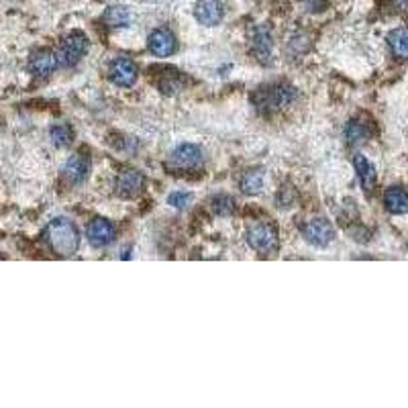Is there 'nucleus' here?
<instances>
[{"label":"nucleus","instance_id":"412c9836","mask_svg":"<svg viewBox=\"0 0 408 408\" xmlns=\"http://www.w3.org/2000/svg\"><path fill=\"white\" fill-rule=\"evenodd\" d=\"M210 208L216 216H231L235 212V199L229 194H218L210 201Z\"/></svg>","mask_w":408,"mask_h":408},{"label":"nucleus","instance_id":"0eeeda50","mask_svg":"<svg viewBox=\"0 0 408 408\" xmlns=\"http://www.w3.org/2000/svg\"><path fill=\"white\" fill-rule=\"evenodd\" d=\"M86 235H88V241H90L92 247L102 249V247H109L117 239V229L111 220L98 216V218H92L88 223Z\"/></svg>","mask_w":408,"mask_h":408},{"label":"nucleus","instance_id":"20e7f679","mask_svg":"<svg viewBox=\"0 0 408 408\" xmlns=\"http://www.w3.org/2000/svg\"><path fill=\"white\" fill-rule=\"evenodd\" d=\"M88 52V37L80 31H71L69 35L64 37L62 45H60V52H58V58H60V64L62 66H76Z\"/></svg>","mask_w":408,"mask_h":408},{"label":"nucleus","instance_id":"39448f33","mask_svg":"<svg viewBox=\"0 0 408 408\" xmlns=\"http://www.w3.org/2000/svg\"><path fill=\"white\" fill-rule=\"evenodd\" d=\"M302 235H304V239L310 245H315V247H327L335 239V229H333V225L327 218L317 216V218H310L302 227Z\"/></svg>","mask_w":408,"mask_h":408},{"label":"nucleus","instance_id":"1a4fd4ad","mask_svg":"<svg viewBox=\"0 0 408 408\" xmlns=\"http://www.w3.org/2000/svg\"><path fill=\"white\" fill-rule=\"evenodd\" d=\"M145 186V176L139 170H125L115 180V192L121 199H135Z\"/></svg>","mask_w":408,"mask_h":408},{"label":"nucleus","instance_id":"dca6fc26","mask_svg":"<svg viewBox=\"0 0 408 408\" xmlns=\"http://www.w3.org/2000/svg\"><path fill=\"white\" fill-rule=\"evenodd\" d=\"M384 206L392 214H407L408 212V192L400 186H392L384 194Z\"/></svg>","mask_w":408,"mask_h":408},{"label":"nucleus","instance_id":"4468645a","mask_svg":"<svg viewBox=\"0 0 408 408\" xmlns=\"http://www.w3.org/2000/svg\"><path fill=\"white\" fill-rule=\"evenodd\" d=\"M272 49H273V41H272V33H270V29L268 27H258V29H253V33H251V52L256 54V58L260 60V62H270V58H272Z\"/></svg>","mask_w":408,"mask_h":408},{"label":"nucleus","instance_id":"ddd939ff","mask_svg":"<svg viewBox=\"0 0 408 408\" xmlns=\"http://www.w3.org/2000/svg\"><path fill=\"white\" fill-rule=\"evenodd\" d=\"M194 19L204 27H216L223 21V4L218 0H199L194 6Z\"/></svg>","mask_w":408,"mask_h":408},{"label":"nucleus","instance_id":"b1692460","mask_svg":"<svg viewBox=\"0 0 408 408\" xmlns=\"http://www.w3.org/2000/svg\"><path fill=\"white\" fill-rule=\"evenodd\" d=\"M405 4H407V6H408V0H405Z\"/></svg>","mask_w":408,"mask_h":408},{"label":"nucleus","instance_id":"7ed1b4c3","mask_svg":"<svg viewBox=\"0 0 408 408\" xmlns=\"http://www.w3.org/2000/svg\"><path fill=\"white\" fill-rule=\"evenodd\" d=\"M247 243L262 256H272L280 249V235L272 223H256L247 231Z\"/></svg>","mask_w":408,"mask_h":408},{"label":"nucleus","instance_id":"f03ea898","mask_svg":"<svg viewBox=\"0 0 408 408\" xmlns=\"http://www.w3.org/2000/svg\"><path fill=\"white\" fill-rule=\"evenodd\" d=\"M296 96V90L286 84V82H277V84H270L266 88H260L253 94V102L256 106L264 109V111H277L288 106Z\"/></svg>","mask_w":408,"mask_h":408},{"label":"nucleus","instance_id":"9d476101","mask_svg":"<svg viewBox=\"0 0 408 408\" xmlns=\"http://www.w3.org/2000/svg\"><path fill=\"white\" fill-rule=\"evenodd\" d=\"M109 78L115 86L131 88L137 80V66L129 58H117L109 66Z\"/></svg>","mask_w":408,"mask_h":408},{"label":"nucleus","instance_id":"a211bd4d","mask_svg":"<svg viewBox=\"0 0 408 408\" xmlns=\"http://www.w3.org/2000/svg\"><path fill=\"white\" fill-rule=\"evenodd\" d=\"M239 188H241L243 194H249V196L260 194L262 188H264V172L262 170H247L239 180Z\"/></svg>","mask_w":408,"mask_h":408},{"label":"nucleus","instance_id":"4be33fe9","mask_svg":"<svg viewBox=\"0 0 408 408\" xmlns=\"http://www.w3.org/2000/svg\"><path fill=\"white\" fill-rule=\"evenodd\" d=\"M49 137H52V143L56 147H68L73 139V131L69 125H64V123H58L49 129Z\"/></svg>","mask_w":408,"mask_h":408},{"label":"nucleus","instance_id":"2eb2a0df","mask_svg":"<svg viewBox=\"0 0 408 408\" xmlns=\"http://www.w3.org/2000/svg\"><path fill=\"white\" fill-rule=\"evenodd\" d=\"M353 166H355V172H357V178H359L363 190H365L367 194H372L374 188H376V182H378V174H376L374 163H372L365 155L357 153V155L353 157Z\"/></svg>","mask_w":408,"mask_h":408},{"label":"nucleus","instance_id":"6e6552de","mask_svg":"<svg viewBox=\"0 0 408 408\" xmlns=\"http://www.w3.org/2000/svg\"><path fill=\"white\" fill-rule=\"evenodd\" d=\"M147 45H149V52L157 58H170L178 49V41H176V37L170 29L151 31V35L147 37Z\"/></svg>","mask_w":408,"mask_h":408},{"label":"nucleus","instance_id":"f3484780","mask_svg":"<svg viewBox=\"0 0 408 408\" xmlns=\"http://www.w3.org/2000/svg\"><path fill=\"white\" fill-rule=\"evenodd\" d=\"M104 23L111 29H125L131 23V10L127 6H121V4H113L104 12Z\"/></svg>","mask_w":408,"mask_h":408},{"label":"nucleus","instance_id":"aec40b11","mask_svg":"<svg viewBox=\"0 0 408 408\" xmlns=\"http://www.w3.org/2000/svg\"><path fill=\"white\" fill-rule=\"evenodd\" d=\"M367 137H370V125L359 119H353L345 129V139L349 145H359V143L367 141Z\"/></svg>","mask_w":408,"mask_h":408},{"label":"nucleus","instance_id":"6ab92c4d","mask_svg":"<svg viewBox=\"0 0 408 408\" xmlns=\"http://www.w3.org/2000/svg\"><path fill=\"white\" fill-rule=\"evenodd\" d=\"M388 45L392 49V54L400 60H408V29L407 27H398L394 31H390L388 35Z\"/></svg>","mask_w":408,"mask_h":408},{"label":"nucleus","instance_id":"423d86ee","mask_svg":"<svg viewBox=\"0 0 408 408\" xmlns=\"http://www.w3.org/2000/svg\"><path fill=\"white\" fill-rule=\"evenodd\" d=\"M203 161V151L201 147L192 145V143H184L180 147H176L168 159V166L172 170H178V172H186V170H194L199 168Z\"/></svg>","mask_w":408,"mask_h":408},{"label":"nucleus","instance_id":"f257e3e1","mask_svg":"<svg viewBox=\"0 0 408 408\" xmlns=\"http://www.w3.org/2000/svg\"><path fill=\"white\" fill-rule=\"evenodd\" d=\"M43 239L47 243V247L60 258H71L78 251V247H80L78 227L68 218L52 220L45 227V231H43Z\"/></svg>","mask_w":408,"mask_h":408},{"label":"nucleus","instance_id":"5701e85b","mask_svg":"<svg viewBox=\"0 0 408 408\" xmlns=\"http://www.w3.org/2000/svg\"><path fill=\"white\" fill-rule=\"evenodd\" d=\"M192 201V194L190 192H172L168 196V204H172L174 208H186Z\"/></svg>","mask_w":408,"mask_h":408},{"label":"nucleus","instance_id":"f8f14e48","mask_svg":"<svg viewBox=\"0 0 408 408\" xmlns=\"http://www.w3.org/2000/svg\"><path fill=\"white\" fill-rule=\"evenodd\" d=\"M64 178L69 184H82L90 174V159L84 153H73L64 166Z\"/></svg>","mask_w":408,"mask_h":408},{"label":"nucleus","instance_id":"9b49d317","mask_svg":"<svg viewBox=\"0 0 408 408\" xmlns=\"http://www.w3.org/2000/svg\"><path fill=\"white\" fill-rule=\"evenodd\" d=\"M60 66H62V64H60V58H58V54L52 52V49H39V52H35V54L31 56V60H29V69H31L35 76H39V78L52 76Z\"/></svg>","mask_w":408,"mask_h":408}]
</instances>
